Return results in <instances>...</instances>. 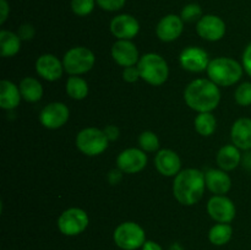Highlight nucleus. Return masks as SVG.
<instances>
[{"instance_id": "24", "label": "nucleus", "mask_w": 251, "mask_h": 250, "mask_svg": "<svg viewBox=\"0 0 251 250\" xmlns=\"http://www.w3.org/2000/svg\"><path fill=\"white\" fill-rule=\"evenodd\" d=\"M21 49V38L15 32L2 29L0 32V50L1 56L4 58H11L16 55Z\"/></svg>"}, {"instance_id": "23", "label": "nucleus", "mask_w": 251, "mask_h": 250, "mask_svg": "<svg viewBox=\"0 0 251 250\" xmlns=\"http://www.w3.org/2000/svg\"><path fill=\"white\" fill-rule=\"evenodd\" d=\"M19 87L22 98L26 102L36 103L43 97V86L37 78L31 77V76L22 78Z\"/></svg>"}, {"instance_id": "25", "label": "nucleus", "mask_w": 251, "mask_h": 250, "mask_svg": "<svg viewBox=\"0 0 251 250\" xmlns=\"http://www.w3.org/2000/svg\"><path fill=\"white\" fill-rule=\"evenodd\" d=\"M66 93L75 100H85L88 95V83L85 78L73 75L66 81Z\"/></svg>"}, {"instance_id": "2", "label": "nucleus", "mask_w": 251, "mask_h": 250, "mask_svg": "<svg viewBox=\"0 0 251 250\" xmlns=\"http://www.w3.org/2000/svg\"><path fill=\"white\" fill-rule=\"evenodd\" d=\"M205 188V173L200 169L186 168L174 176L173 195L184 206L198 203L203 196Z\"/></svg>"}, {"instance_id": "28", "label": "nucleus", "mask_w": 251, "mask_h": 250, "mask_svg": "<svg viewBox=\"0 0 251 250\" xmlns=\"http://www.w3.org/2000/svg\"><path fill=\"white\" fill-rule=\"evenodd\" d=\"M137 142H139L140 149L145 152H156L159 149L158 136L153 131H150V130L142 131L139 135Z\"/></svg>"}, {"instance_id": "9", "label": "nucleus", "mask_w": 251, "mask_h": 250, "mask_svg": "<svg viewBox=\"0 0 251 250\" xmlns=\"http://www.w3.org/2000/svg\"><path fill=\"white\" fill-rule=\"evenodd\" d=\"M207 212L217 223H230L235 218V205L226 195H213L207 202Z\"/></svg>"}, {"instance_id": "19", "label": "nucleus", "mask_w": 251, "mask_h": 250, "mask_svg": "<svg viewBox=\"0 0 251 250\" xmlns=\"http://www.w3.org/2000/svg\"><path fill=\"white\" fill-rule=\"evenodd\" d=\"M232 144L239 150L249 151L251 150V119L250 118H239L235 120L230 129Z\"/></svg>"}, {"instance_id": "12", "label": "nucleus", "mask_w": 251, "mask_h": 250, "mask_svg": "<svg viewBox=\"0 0 251 250\" xmlns=\"http://www.w3.org/2000/svg\"><path fill=\"white\" fill-rule=\"evenodd\" d=\"M210 61L207 51L199 47H188L183 49L179 55L180 66L190 73H202L207 70Z\"/></svg>"}, {"instance_id": "31", "label": "nucleus", "mask_w": 251, "mask_h": 250, "mask_svg": "<svg viewBox=\"0 0 251 250\" xmlns=\"http://www.w3.org/2000/svg\"><path fill=\"white\" fill-rule=\"evenodd\" d=\"M96 0H71V10L77 16H87L95 9Z\"/></svg>"}, {"instance_id": "10", "label": "nucleus", "mask_w": 251, "mask_h": 250, "mask_svg": "<svg viewBox=\"0 0 251 250\" xmlns=\"http://www.w3.org/2000/svg\"><path fill=\"white\" fill-rule=\"evenodd\" d=\"M70 117L68 105L61 102H51L47 104L39 114V122L44 127L50 130L64 126Z\"/></svg>"}, {"instance_id": "29", "label": "nucleus", "mask_w": 251, "mask_h": 250, "mask_svg": "<svg viewBox=\"0 0 251 250\" xmlns=\"http://www.w3.org/2000/svg\"><path fill=\"white\" fill-rule=\"evenodd\" d=\"M234 100L242 107L251 105V82H243L234 92Z\"/></svg>"}, {"instance_id": "6", "label": "nucleus", "mask_w": 251, "mask_h": 250, "mask_svg": "<svg viewBox=\"0 0 251 250\" xmlns=\"http://www.w3.org/2000/svg\"><path fill=\"white\" fill-rule=\"evenodd\" d=\"M113 240L118 248L123 250H136L142 248L146 242V233L144 228L136 222H123L113 233Z\"/></svg>"}, {"instance_id": "7", "label": "nucleus", "mask_w": 251, "mask_h": 250, "mask_svg": "<svg viewBox=\"0 0 251 250\" xmlns=\"http://www.w3.org/2000/svg\"><path fill=\"white\" fill-rule=\"evenodd\" d=\"M76 147L86 156H98L108 149L107 135L98 127H85L76 135Z\"/></svg>"}, {"instance_id": "14", "label": "nucleus", "mask_w": 251, "mask_h": 250, "mask_svg": "<svg viewBox=\"0 0 251 250\" xmlns=\"http://www.w3.org/2000/svg\"><path fill=\"white\" fill-rule=\"evenodd\" d=\"M110 53L115 63L123 68L137 65L141 58L137 47L129 39H118L112 46Z\"/></svg>"}, {"instance_id": "16", "label": "nucleus", "mask_w": 251, "mask_h": 250, "mask_svg": "<svg viewBox=\"0 0 251 250\" xmlns=\"http://www.w3.org/2000/svg\"><path fill=\"white\" fill-rule=\"evenodd\" d=\"M184 29V21L180 16L174 14L166 15L159 20L156 27V34L162 42H173L181 36Z\"/></svg>"}, {"instance_id": "37", "label": "nucleus", "mask_w": 251, "mask_h": 250, "mask_svg": "<svg viewBox=\"0 0 251 250\" xmlns=\"http://www.w3.org/2000/svg\"><path fill=\"white\" fill-rule=\"evenodd\" d=\"M10 14V6L6 0H0V24H4L6 21L7 16Z\"/></svg>"}, {"instance_id": "3", "label": "nucleus", "mask_w": 251, "mask_h": 250, "mask_svg": "<svg viewBox=\"0 0 251 250\" xmlns=\"http://www.w3.org/2000/svg\"><path fill=\"white\" fill-rule=\"evenodd\" d=\"M206 73L208 78L217 86L229 87L235 85L242 78L244 68L235 59L220 56L210 61Z\"/></svg>"}, {"instance_id": "1", "label": "nucleus", "mask_w": 251, "mask_h": 250, "mask_svg": "<svg viewBox=\"0 0 251 250\" xmlns=\"http://www.w3.org/2000/svg\"><path fill=\"white\" fill-rule=\"evenodd\" d=\"M184 100L198 113L212 112L221 102L220 86L210 78H196L184 90Z\"/></svg>"}, {"instance_id": "11", "label": "nucleus", "mask_w": 251, "mask_h": 250, "mask_svg": "<svg viewBox=\"0 0 251 250\" xmlns=\"http://www.w3.org/2000/svg\"><path fill=\"white\" fill-rule=\"evenodd\" d=\"M147 154L141 149L131 147L120 152L117 157L118 169L123 173L136 174L141 172L147 164Z\"/></svg>"}, {"instance_id": "39", "label": "nucleus", "mask_w": 251, "mask_h": 250, "mask_svg": "<svg viewBox=\"0 0 251 250\" xmlns=\"http://www.w3.org/2000/svg\"><path fill=\"white\" fill-rule=\"evenodd\" d=\"M142 250H163L158 243L153 242V240H146L145 244L142 245Z\"/></svg>"}, {"instance_id": "21", "label": "nucleus", "mask_w": 251, "mask_h": 250, "mask_svg": "<svg viewBox=\"0 0 251 250\" xmlns=\"http://www.w3.org/2000/svg\"><path fill=\"white\" fill-rule=\"evenodd\" d=\"M216 162L220 169L226 172L234 171L242 162L240 150L234 145H226L218 150L216 154Z\"/></svg>"}, {"instance_id": "35", "label": "nucleus", "mask_w": 251, "mask_h": 250, "mask_svg": "<svg viewBox=\"0 0 251 250\" xmlns=\"http://www.w3.org/2000/svg\"><path fill=\"white\" fill-rule=\"evenodd\" d=\"M242 65L244 68L245 73L251 77V42L244 49V53H243L242 56Z\"/></svg>"}, {"instance_id": "20", "label": "nucleus", "mask_w": 251, "mask_h": 250, "mask_svg": "<svg viewBox=\"0 0 251 250\" xmlns=\"http://www.w3.org/2000/svg\"><path fill=\"white\" fill-rule=\"evenodd\" d=\"M206 188L215 195H225L232 188V179L222 169H208L205 173Z\"/></svg>"}, {"instance_id": "32", "label": "nucleus", "mask_w": 251, "mask_h": 250, "mask_svg": "<svg viewBox=\"0 0 251 250\" xmlns=\"http://www.w3.org/2000/svg\"><path fill=\"white\" fill-rule=\"evenodd\" d=\"M98 6L100 7L104 11H119L120 9H123L126 2V0H96Z\"/></svg>"}, {"instance_id": "4", "label": "nucleus", "mask_w": 251, "mask_h": 250, "mask_svg": "<svg viewBox=\"0 0 251 250\" xmlns=\"http://www.w3.org/2000/svg\"><path fill=\"white\" fill-rule=\"evenodd\" d=\"M140 76L152 86H161L168 80L169 66L163 56L156 53H147L137 63Z\"/></svg>"}, {"instance_id": "26", "label": "nucleus", "mask_w": 251, "mask_h": 250, "mask_svg": "<svg viewBox=\"0 0 251 250\" xmlns=\"http://www.w3.org/2000/svg\"><path fill=\"white\" fill-rule=\"evenodd\" d=\"M233 237V228L229 223H217L211 227L208 232V239L213 245L222 247L229 243Z\"/></svg>"}, {"instance_id": "18", "label": "nucleus", "mask_w": 251, "mask_h": 250, "mask_svg": "<svg viewBox=\"0 0 251 250\" xmlns=\"http://www.w3.org/2000/svg\"><path fill=\"white\" fill-rule=\"evenodd\" d=\"M157 171L164 176H176L180 172L181 159L176 151L169 149L159 150L154 157Z\"/></svg>"}, {"instance_id": "13", "label": "nucleus", "mask_w": 251, "mask_h": 250, "mask_svg": "<svg viewBox=\"0 0 251 250\" xmlns=\"http://www.w3.org/2000/svg\"><path fill=\"white\" fill-rule=\"evenodd\" d=\"M196 32L202 39L217 42L226 34V22L216 15H203L196 22Z\"/></svg>"}, {"instance_id": "17", "label": "nucleus", "mask_w": 251, "mask_h": 250, "mask_svg": "<svg viewBox=\"0 0 251 250\" xmlns=\"http://www.w3.org/2000/svg\"><path fill=\"white\" fill-rule=\"evenodd\" d=\"M36 71L42 78L47 81L59 80L63 76L64 65L63 61L59 60L53 54H43L36 60Z\"/></svg>"}, {"instance_id": "5", "label": "nucleus", "mask_w": 251, "mask_h": 250, "mask_svg": "<svg viewBox=\"0 0 251 250\" xmlns=\"http://www.w3.org/2000/svg\"><path fill=\"white\" fill-rule=\"evenodd\" d=\"M96 56L87 47H73L69 49L63 58L64 70L73 75H82L88 73L95 66Z\"/></svg>"}, {"instance_id": "27", "label": "nucleus", "mask_w": 251, "mask_h": 250, "mask_svg": "<svg viewBox=\"0 0 251 250\" xmlns=\"http://www.w3.org/2000/svg\"><path fill=\"white\" fill-rule=\"evenodd\" d=\"M194 125H195L196 132H199L201 136H211L216 131L217 120L212 112L199 113L194 120Z\"/></svg>"}, {"instance_id": "33", "label": "nucleus", "mask_w": 251, "mask_h": 250, "mask_svg": "<svg viewBox=\"0 0 251 250\" xmlns=\"http://www.w3.org/2000/svg\"><path fill=\"white\" fill-rule=\"evenodd\" d=\"M123 78H124L125 82H129V83L136 82L139 78H141L139 68H137L136 65L124 68V70H123Z\"/></svg>"}, {"instance_id": "34", "label": "nucleus", "mask_w": 251, "mask_h": 250, "mask_svg": "<svg viewBox=\"0 0 251 250\" xmlns=\"http://www.w3.org/2000/svg\"><path fill=\"white\" fill-rule=\"evenodd\" d=\"M17 34H19V37L21 38V41H29V39L33 38L34 34H36V29H34V27L32 26V25L24 24L19 27V29H17Z\"/></svg>"}, {"instance_id": "8", "label": "nucleus", "mask_w": 251, "mask_h": 250, "mask_svg": "<svg viewBox=\"0 0 251 250\" xmlns=\"http://www.w3.org/2000/svg\"><path fill=\"white\" fill-rule=\"evenodd\" d=\"M90 218L87 212L80 207H70L64 211L58 218V228L64 235L75 237L85 232Z\"/></svg>"}, {"instance_id": "15", "label": "nucleus", "mask_w": 251, "mask_h": 250, "mask_svg": "<svg viewBox=\"0 0 251 250\" xmlns=\"http://www.w3.org/2000/svg\"><path fill=\"white\" fill-rule=\"evenodd\" d=\"M140 31V24L134 16L129 14H120L110 21V32L117 39L131 41Z\"/></svg>"}, {"instance_id": "22", "label": "nucleus", "mask_w": 251, "mask_h": 250, "mask_svg": "<svg viewBox=\"0 0 251 250\" xmlns=\"http://www.w3.org/2000/svg\"><path fill=\"white\" fill-rule=\"evenodd\" d=\"M22 96L19 86L10 80L0 82V107L5 110H12L20 104Z\"/></svg>"}, {"instance_id": "30", "label": "nucleus", "mask_w": 251, "mask_h": 250, "mask_svg": "<svg viewBox=\"0 0 251 250\" xmlns=\"http://www.w3.org/2000/svg\"><path fill=\"white\" fill-rule=\"evenodd\" d=\"M202 16V9L200 5L195 4V2L185 5L180 14L181 20L184 22H198Z\"/></svg>"}, {"instance_id": "38", "label": "nucleus", "mask_w": 251, "mask_h": 250, "mask_svg": "<svg viewBox=\"0 0 251 250\" xmlns=\"http://www.w3.org/2000/svg\"><path fill=\"white\" fill-rule=\"evenodd\" d=\"M122 173L123 172L120 169H113L110 171V173L108 174V180L110 181V184H118L122 180Z\"/></svg>"}, {"instance_id": "36", "label": "nucleus", "mask_w": 251, "mask_h": 250, "mask_svg": "<svg viewBox=\"0 0 251 250\" xmlns=\"http://www.w3.org/2000/svg\"><path fill=\"white\" fill-rule=\"evenodd\" d=\"M103 131H104V134L107 135L108 140L109 141H115V140L119 137V129H118V126H115V125H107V126L103 129Z\"/></svg>"}]
</instances>
